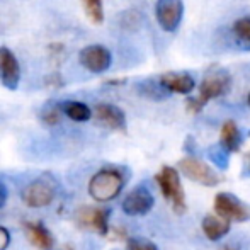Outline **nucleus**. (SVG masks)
I'll return each instance as SVG.
<instances>
[{
	"label": "nucleus",
	"instance_id": "f3484780",
	"mask_svg": "<svg viewBox=\"0 0 250 250\" xmlns=\"http://www.w3.org/2000/svg\"><path fill=\"white\" fill-rule=\"evenodd\" d=\"M62 107V112L70 118L75 123H85L92 118V109L85 104V102H79V101H65L60 104Z\"/></svg>",
	"mask_w": 250,
	"mask_h": 250
},
{
	"label": "nucleus",
	"instance_id": "9b49d317",
	"mask_svg": "<svg viewBox=\"0 0 250 250\" xmlns=\"http://www.w3.org/2000/svg\"><path fill=\"white\" fill-rule=\"evenodd\" d=\"M0 82L9 90H16L21 82L19 62L7 46H0Z\"/></svg>",
	"mask_w": 250,
	"mask_h": 250
},
{
	"label": "nucleus",
	"instance_id": "5701e85b",
	"mask_svg": "<svg viewBox=\"0 0 250 250\" xmlns=\"http://www.w3.org/2000/svg\"><path fill=\"white\" fill-rule=\"evenodd\" d=\"M10 244V233L5 227H0V250H5Z\"/></svg>",
	"mask_w": 250,
	"mask_h": 250
},
{
	"label": "nucleus",
	"instance_id": "1a4fd4ad",
	"mask_svg": "<svg viewBox=\"0 0 250 250\" xmlns=\"http://www.w3.org/2000/svg\"><path fill=\"white\" fill-rule=\"evenodd\" d=\"M155 204V198L145 186H136L135 189L126 194L121 203V209L128 216H145L151 211Z\"/></svg>",
	"mask_w": 250,
	"mask_h": 250
},
{
	"label": "nucleus",
	"instance_id": "a878e982",
	"mask_svg": "<svg viewBox=\"0 0 250 250\" xmlns=\"http://www.w3.org/2000/svg\"><path fill=\"white\" fill-rule=\"evenodd\" d=\"M245 175H249V177H250V158H249V165H247V174H245Z\"/></svg>",
	"mask_w": 250,
	"mask_h": 250
},
{
	"label": "nucleus",
	"instance_id": "4468645a",
	"mask_svg": "<svg viewBox=\"0 0 250 250\" xmlns=\"http://www.w3.org/2000/svg\"><path fill=\"white\" fill-rule=\"evenodd\" d=\"M201 230H203L204 237L211 242H220L223 237H227L231 230V223L218 214H206L201 221Z\"/></svg>",
	"mask_w": 250,
	"mask_h": 250
},
{
	"label": "nucleus",
	"instance_id": "412c9836",
	"mask_svg": "<svg viewBox=\"0 0 250 250\" xmlns=\"http://www.w3.org/2000/svg\"><path fill=\"white\" fill-rule=\"evenodd\" d=\"M83 9H85L89 19L94 24H101L104 21V7H102V0H82Z\"/></svg>",
	"mask_w": 250,
	"mask_h": 250
},
{
	"label": "nucleus",
	"instance_id": "0eeeda50",
	"mask_svg": "<svg viewBox=\"0 0 250 250\" xmlns=\"http://www.w3.org/2000/svg\"><path fill=\"white\" fill-rule=\"evenodd\" d=\"M109 216H111L109 208L82 206L75 211L77 225L85 230L96 231L101 237H105L109 233Z\"/></svg>",
	"mask_w": 250,
	"mask_h": 250
},
{
	"label": "nucleus",
	"instance_id": "dca6fc26",
	"mask_svg": "<svg viewBox=\"0 0 250 250\" xmlns=\"http://www.w3.org/2000/svg\"><path fill=\"white\" fill-rule=\"evenodd\" d=\"M242 142H244V138H242L240 128L237 126V123L235 121L223 123L221 131H220V145L223 146L228 153H235V151L240 150Z\"/></svg>",
	"mask_w": 250,
	"mask_h": 250
},
{
	"label": "nucleus",
	"instance_id": "aec40b11",
	"mask_svg": "<svg viewBox=\"0 0 250 250\" xmlns=\"http://www.w3.org/2000/svg\"><path fill=\"white\" fill-rule=\"evenodd\" d=\"M208 157L209 160L216 165L218 168H228V164H230V153L223 148V146L218 143V145H213L209 150H208Z\"/></svg>",
	"mask_w": 250,
	"mask_h": 250
},
{
	"label": "nucleus",
	"instance_id": "39448f33",
	"mask_svg": "<svg viewBox=\"0 0 250 250\" xmlns=\"http://www.w3.org/2000/svg\"><path fill=\"white\" fill-rule=\"evenodd\" d=\"M214 214L230 223H245L250 220V206L231 192H218L213 201Z\"/></svg>",
	"mask_w": 250,
	"mask_h": 250
},
{
	"label": "nucleus",
	"instance_id": "9d476101",
	"mask_svg": "<svg viewBox=\"0 0 250 250\" xmlns=\"http://www.w3.org/2000/svg\"><path fill=\"white\" fill-rule=\"evenodd\" d=\"M80 65L92 73H104L112 62L111 51L102 44H89L79 55Z\"/></svg>",
	"mask_w": 250,
	"mask_h": 250
},
{
	"label": "nucleus",
	"instance_id": "f257e3e1",
	"mask_svg": "<svg viewBox=\"0 0 250 250\" xmlns=\"http://www.w3.org/2000/svg\"><path fill=\"white\" fill-rule=\"evenodd\" d=\"M126 184V174L118 167H102L89 181V194L97 203H109L116 199Z\"/></svg>",
	"mask_w": 250,
	"mask_h": 250
},
{
	"label": "nucleus",
	"instance_id": "20e7f679",
	"mask_svg": "<svg viewBox=\"0 0 250 250\" xmlns=\"http://www.w3.org/2000/svg\"><path fill=\"white\" fill-rule=\"evenodd\" d=\"M179 172L189 181L204 186V188H216L221 182L220 174L211 165H208L198 157H191V155L179 162Z\"/></svg>",
	"mask_w": 250,
	"mask_h": 250
},
{
	"label": "nucleus",
	"instance_id": "cd10ccee",
	"mask_svg": "<svg viewBox=\"0 0 250 250\" xmlns=\"http://www.w3.org/2000/svg\"><path fill=\"white\" fill-rule=\"evenodd\" d=\"M249 102H250V92H249Z\"/></svg>",
	"mask_w": 250,
	"mask_h": 250
},
{
	"label": "nucleus",
	"instance_id": "bb28decb",
	"mask_svg": "<svg viewBox=\"0 0 250 250\" xmlns=\"http://www.w3.org/2000/svg\"><path fill=\"white\" fill-rule=\"evenodd\" d=\"M62 250H75V249H73L72 245H66V247H63Z\"/></svg>",
	"mask_w": 250,
	"mask_h": 250
},
{
	"label": "nucleus",
	"instance_id": "6ab92c4d",
	"mask_svg": "<svg viewBox=\"0 0 250 250\" xmlns=\"http://www.w3.org/2000/svg\"><path fill=\"white\" fill-rule=\"evenodd\" d=\"M62 107H60V104H46L43 109H41L40 112V118L41 121H43V125L46 126H55L60 123V119H62Z\"/></svg>",
	"mask_w": 250,
	"mask_h": 250
},
{
	"label": "nucleus",
	"instance_id": "7ed1b4c3",
	"mask_svg": "<svg viewBox=\"0 0 250 250\" xmlns=\"http://www.w3.org/2000/svg\"><path fill=\"white\" fill-rule=\"evenodd\" d=\"M160 192L168 203L172 204L174 211L177 214H184L188 211V201H186V192L181 182V174L175 167L164 165L157 175H155Z\"/></svg>",
	"mask_w": 250,
	"mask_h": 250
},
{
	"label": "nucleus",
	"instance_id": "2eb2a0df",
	"mask_svg": "<svg viewBox=\"0 0 250 250\" xmlns=\"http://www.w3.org/2000/svg\"><path fill=\"white\" fill-rule=\"evenodd\" d=\"M24 230L29 238V242L40 250H51L55 245L50 230L44 227L41 221H26L24 223Z\"/></svg>",
	"mask_w": 250,
	"mask_h": 250
},
{
	"label": "nucleus",
	"instance_id": "f8f14e48",
	"mask_svg": "<svg viewBox=\"0 0 250 250\" xmlns=\"http://www.w3.org/2000/svg\"><path fill=\"white\" fill-rule=\"evenodd\" d=\"M94 118L97 119V123L109 129L114 131H125L126 129V116L123 112V109H119L114 104H97L94 107Z\"/></svg>",
	"mask_w": 250,
	"mask_h": 250
},
{
	"label": "nucleus",
	"instance_id": "ddd939ff",
	"mask_svg": "<svg viewBox=\"0 0 250 250\" xmlns=\"http://www.w3.org/2000/svg\"><path fill=\"white\" fill-rule=\"evenodd\" d=\"M160 85L172 94H182L188 96L194 90L196 82L189 73L186 72H168L160 77Z\"/></svg>",
	"mask_w": 250,
	"mask_h": 250
},
{
	"label": "nucleus",
	"instance_id": "6e6552de",
	"mask_svg": "<svg viewBox=\"0 0 250 250\" xmlns=\"http://www.w3.org/2000/svg\"><path fill=\"white\" fill-rule=\"evenodd\" d=\"M155 17L160 27L167 33H174L184 17V2L182 0H157Z\"/></svg>",
	"mask_w": 250,
	"mask_h": 250
},
{
	"label": "nucleus",
	"instance_id": "f03ea898",
	"mask_svg": "<svg viewBox=\"0 0 250 250\" xmlns=\"http://www.w3.org/2000/svg\"><path fill=\"white\" fill-rule=\"evenodd\" d=\"M230 85L231 79L225 70H211L203 79V82H201L198 97H189L188 99V111L192 112V114H198V112L203 111V107L209 101L225 96L230 90Z\"/></svg>",
	"mask_w": 250,
	"mask_h": 250
},
{
	"label": "nucleus",
	"instance_id": "393cba45",
	"mask_svg": "<svg viewBox=\"0 0 250 250\" xmlns=\"http://www.w3.org/2000/svg\"><path fill=\"white\" fill-rule=\"evenodd\" d=\"M221 250H238V247H233V245H225Z\"/></svg>",
	"mask_w": 250,
	"mask_h": 250
},
{
	"label": "nucleus",
	"instance_id": "c85d7f7f",
	"mask_svg": "<svg viewBox=\"0 0 250 250\" xmlns=\"http://www.w3.org/2000/svg\"><path fill=\"white\" fill-rule=\"evenodd\" d=\"M249 136H250V133H249Z\"/></svg>",
	"mask_w": 250,
	"mask_h": 250
},
{
	"label": "nucleus",
	"instance_id": "b1692460",
	"mask_svg": "<svg viewBox=\"0 0 250 250\" xmlns=\"http://www.w3.org/2000/svg\"><path fill=\"white\" fill-rule=\"evenodd\" d=\"M7 198H9V191H7V186L0 181V209L5 206L7 203Z\"/></svg>",
	"mask_w": 250,
	"mask_h": 250
},
{
	"label": "nucleus",
	"instance_id": "a211bd4d",
	"mask_svg": "<svg viewBox=\"0 0 250 250\" xmlns=\"http://www.w3.org/2000/svg\"><path fill=\"white\" fill-rule=\"evenodd\" d=\"M233 34L242 48L250 50V16L242 17L233 24Z\"/></svg>",
	"mask_w": 250,
	"mask_h": 250
},
{
	"label": "nucleus",
	"instance_id": "423d86ee",
	"mask_svg": "<svg viewBox=\"0 0 250 250\" xmlns=\"http://www.w3.org/2000/svg\"><path fill=\"white\" fill-rule=\"evenodd\" d=\"M56 196V184L50 175H41V177L31 181L22 189V201L29 208H46L55 201Z\"/></svg>",
	"mask_w": 250,
	"mask_h": 250
},
{
	"label": "nucleus",
	"instance_id": "4be33fe9",
	"mask_svg": "<svg viewBox=\"0 0 250 250\" xmlns=\"http://www.w3.org/2000/svg\"><path fill=\"white\" fill-rule=\"evenodd\" d=\"M126 250H160V249L157 247V244L148 240V238L133 237L128 238V242H126Z\"/></svg>",
	"mask_w": 250,
	"mask_h": 250
}]
</instances>
